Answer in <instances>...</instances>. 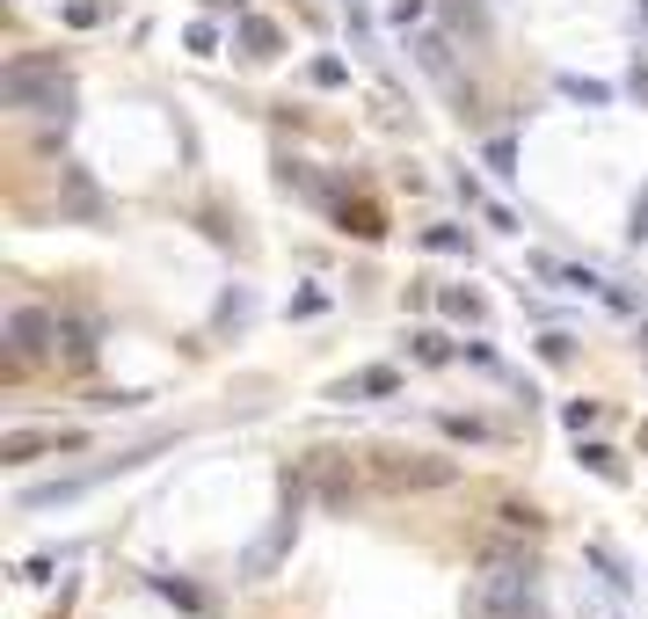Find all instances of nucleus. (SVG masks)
Returning <instances> with one entry per match:
<instances>
[{"instance_id": "f257e3e1", "label": "nucleus", "mask_w": 648, "mask_h": 619, "mask_svg": "<svg viewBox=\"0 0 648 619\" xmlns=\"http://www.w3.org/2000/svg\"><path fill=\"white\" fill-rule=\"evenodd\" d=\"M540 612V562L518 547H495L467 590V619H525Z\"/></svg>"}, {"instance_id": "f03ea898", "label": "nucleus", "mask_w": 648, "mask_h": 619, "mask_svg": "<svg viewBox=\"0 0 648 619\" xmlns=\"http://www.w3.org/2000/svg\"><path fill=\"white\" fill-rule=\"evenodd\" d=\"M0 95L15 109H36V117H66V73H59V59H15V66L0 73Z\"/></svg>"}, {"instance_id": "7ed1b4c3", "label": "nucleus", "mask_w": 648, "mask_h": 619, "mask_svg": "<svg viewBox=\"0 0 648 619\" xmlns=\"http://www.w3.org/2000/svg\"><path fill=\"white\" fill-rule=\"evenodd\" d=\"M372 474H379V489H452L459 460H438V452H379Z\"/></svg>"}, {"instance_id": "20e7f679", "label": "nucleus", "mask_w": 648, "mask_h": 619, "mask_svg": "<svg viewBox=\"0 0 648 619\" xmlns=\"http://www.w3.org/2000/svg\"><path fill=\"white\" fill-rule=\"evenodd\" d=\"M8 336H15V365H36V357H59L66 321L44 314V306H15V314H8Z\"/></svg>"}, {"instance_id": "39448f33", "label": "nucleus", "mask_w": 648, "mask_h": 619, "mask_svg": "<svg viewBox=\"0 0 648 619\" xmlns=\"http://www.w3.org/2000/svg\"><path fill=\"white\" fill-rule=\"evenodd\" d=\"M59 444H73V438H59V430H15L0 444V460H36V452H59Z\"/></svg>"}, {"instance_id": "423d86ee", "label": "nucleus", "mask_w": 648, "mask_h": 619, "mask_svg": "<svg viewBox=\"0 0 648 619\" xmlns=\"http://www.w3.org/2000/svg\"><path fill=\"white\" fill-rule=\"evenodd\" d=\"M241 44H248V52H255V59H270V52H278V30L248 15V22H241Z\"/></svg>"}, {"instance_id": "0eeeda50", "label": "nucleus", "mask_w": 648, "mask_h": 619, "mask_svg": "<svg viewBox=\"0 0 648 619\" xmlns=\"http://www.w3.org/2000/svg\"><path fill=\"white\" fill-rule=\"evenodd\" d=\"M583 466H590V474H605V481H619V460L605 452V444H583Z\"/></svg>"}, {"instance_id": "6e6552de", "label": "nucleus", "mask_w": 648, "mask_h": 619, "mask_svg": "<svg viewBox=\"0 0 648 619\" xmlns=\"http://www.w3.org/2000/svg\"><path fill=\"white\" fill-rule=\"evenodd\" d=\"M416 357H422V365H445L452 350H445V336H416Z\"/></svg>"}, {"instance_id": "1a4fd4ad", "label": "nucleus", "mask_w": 648, "mask_h": 619, "mask_svg": "<svg viewBox=\"0 0 648 619\" xmlns=\"http://www.w3.org/2000/svg\"><path fill=\"white\" fill-rule=\"evenodd\" d=\"M445 306H452V314H467V321H481V300H473V292H445Z\"/></svg>"}, {"instance_id": "9d476101", "label": "nucleus", "mask_w": 648, "mask_h": 619, "mask_svg": "<svg viewBox=\"0 0 648 619\" xmlns=\"http://www.w3.org/2000/svg\"><path fill=\"white\" fill-rule=\"evenodd\" d=\"M430 248H445V255H452V248H467V233H459V227H430Z\"/></svg>"}, {"instance_id": "9b49d317", "label": "nucleus", "mask_w": 648, "mask_h": 619, "mask_svg": "<svg viewBox=\"0 0 648 619\" xmlns=\"http://www.w3.org/2000/svg\"><path fill=\"white\" fill-rule=\"evenodd\" d=\"M641 444H648V430H641Z\"/></svg>"}]
</instances>
